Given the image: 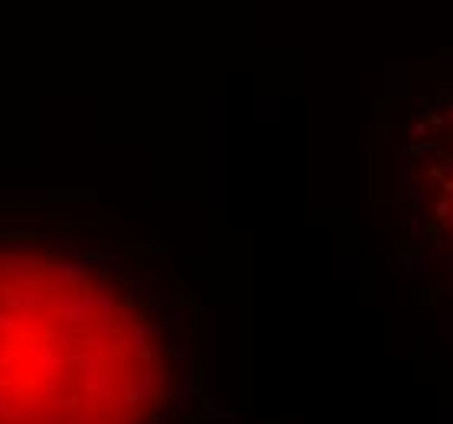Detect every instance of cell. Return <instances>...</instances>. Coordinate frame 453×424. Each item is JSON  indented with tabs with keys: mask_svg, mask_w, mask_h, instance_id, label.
<instances>
[{
	"mask_svg": "<svg viewBox=\"0 0 453 424\" xmlns=\"http://www.w3.org/2000/svg\"><path fill=\"white\" fill-rule=\"evenodd\" d=\"M180 307L85 219L0 216V424H183Z\"/></svg>",
	"mask_w": 453,
	"mask_h": 424,
	"instance_id": "6da1fadb",
	"label": "cell"
},
{
	"mask_svg": "<svg viewBox=\"0 0 453 424\" xmlns=\"http://www.w3.org/2000/svg\"><path fill=\"white\" fill-rule=\"evenodd\" d=\"M404 212L411 238L453 294V92L424 101L404 134Z\"/></svg>",
	"mask_w": 453,
	"mask_h": 424,
	"instance_id": "7a4b0ae2",
	"label": "cell"
}]
</instances>
